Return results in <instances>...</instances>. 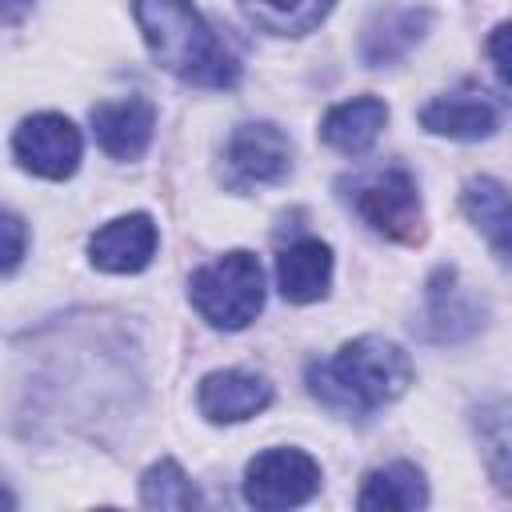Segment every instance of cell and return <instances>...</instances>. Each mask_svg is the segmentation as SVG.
I'll return each mask as SVG.
<instances>
[{"label": "cell", "instance_id": "1", "mask_svg": "<svg viewBox=\"0 0 512 512\" xmlns=\"http://www.w3.org/2000/svg\"><path fill=\"white\" fill-rule=\"evenodd\" d=\"M132 16L152 60L176 80L196 88H232L240 80V60L192 0H132Z\"/></svg>", "mask_w": 512, "mask_h": 512}, {"label": "cell", "instance_id": "2", "mask_svg": "<svg viewBox=\"0 0 512 512\" xmlns=\"http://www.w3.org/2000/svg\"><path fill=\"white\" fill-rule=\"evenodd\" d=\"M412 384V360L384 336L348 340L336 356L308 368V392L340 416H372Z\"/></svg>", "mask_w": 512, "mask_h": 512}, {"label": "cell", "instance_id": "3", "mask_svg": "<svg viewBox=\"0 0 512 512\" xmlns=\"http://www.w3.org/2000/svg\"><path fill=\"white\" fill-rule=\"evenodd\" d=\"M188 296L196 304V312L212 324V328H248L256 320V312L264 308V272L260 260L244 248L224 252L220 260L204 264L192 272L188 280Z\"/></svg>", "mask_w": 512, "mask_h": 512}, {"label": "cell", "instance_id": "4", "mask_svg": "<svg viewBox=\"0 0 512 512\" xmlns=\"http://www.w3.org/2000/svg\"><path fill=\"white\" fill-rule=\"evenodd\" d=\"M320 492V464L300 448H268L244 468V500L252 508L276 512L296 508Z\"/></svg>", "mask_w": 512, "mask_h": 512}, {"label": "cell", "instance_id": "5", "mask_svg": "<svg viewBox=\"0 0 512 512\" xmlns=\"http://www.w3.org/2000/svg\"><path fill=\"white\" fill-rule=\"evenodd\" d=\"M352 208L356 216L388 236V240H400V244H412L424 236V216H420V196H416V180L404 172V168H388V172H376L368 176L356 196H352Z\"/></svg>", "mask_w": 512, "mask_h": 512}, {"label": "cell", "instance_id": "6", "mask_svg": "<svg viewBox=\"0 0 512 512\" xmlns=\"http://www.w3.org/2000/svg\"><path fill=\"white\" fill-rule=\"evenodd\" d=\"M12 152L20 160V168H28L32 176H44V180H68L80 164V152H84V140H80V128L60 116V112H40V116H28L16 136H12Z\"/></svg>", "mask_w": 512, "mask_h": 512}, {"label": "cell", "instance_id": "7", "mask_svg": "<svg viewBox=\"0 0 512 512\" xmlns=\"http://www.w3.org/2000/svg\"><path fill=\"white\" fill-rule=\"evenodd\" d=\"M292 164V140L260 120V124H240L232 136H228V148H224V168H228V180L236 188H252V184H276Z\"/></svg>", "mask_w": 512, "mask_h": 512}, {"label": "cell", "instance_id": "8", "mask_svg": "<svg viewBox=\"0 0 512 512\" xmlns=\"http://www.w3.org/2000/svg\"><path fill=\"white\" fill-rule=\"evenodd\" d=\"M156 244H160V232H156L152 216L132 212V216H116L104 228H96L88 240V256L100 272L128 276V272H144L152 264Z\"/></svg>", "mask_w": 512, "mask_h": 512}, {"label": "cell", "instance_id": "9", "mask_svg": "<svg viewBox=\"0 0 512 512\" xmlns=\"http://www.w3.org/2000/svg\"><path fill=\"white\" fill-rule=\"evenodd\" d=\"M92 132L100 148L116 160H140L156 132V108L144 96L128 100H104L92 108Z\"/></svg>", "mask_w": 512, "mask_h": 512}, {"label": "cell", "instance_id": "10", "mask_svg": "<svg viewBox=\"0 0 512 512\" xmlns=\"http://www.w3.org/2000/svg\"><path fill=\"white\" fill-rule=\"evenodd\" d=\"M196 404L212 424H240L272 404V384L256 372H208L196 388Z\"/></svg>", "mask_w": 512, "mask_h": 512}, {"label": "cell", "instance_id": "11", "mask_svg": "<svg viewBox=\"0 0 512 512\" xmlns=\"http://www.w3.org/2000/svg\"><path fill=\"white\" fill-rule=\"evenodd\" d=\"M420 124L448 140H484L500 128V112L484 92H452L424 104Z\"/></svg>", "mask_w": 512, "mask_h": 512}, {"label": "cell", "instance_id": "12", "mask_svg": "<svg viewBox=\"0 0 512 512\" xmlns=\"http://www.w3.org/2000/svg\"><path fill=\"white\" fill-rule=\"evenodd\" d=\"M276 284H280V296L292 300V304L320 300L332 284V248L316 236H304V240L288 244L276 256Z\"/></svg>", "mask_w": 512, "mask_h": 512}, {"label": "cell", "instance_id": "13", "mask_svg": "<svg viewBox=\"0 0 512 512\" xmlns=\"http://www.w3.org/2000/svg\"><path fill=\"white\" fill-rule=\"evenodd\" d=\"M428 24H432L428 8H388V12H376L372 24L364 28V40H360L364 64L368 68L396 64L400 56H408L424 40Z\"/></svg>", "mask_w": 512, "mask_h": 512}, {"label": "cell", "instance_id": "14", "mask_svg": "<svg viewBox=\"0 0 512 512\" xmlns=\"http://www.w3.org/2000/svg\"><path fill=\"white\" fill-rule=\"evenodd\" d=\"M384 124H388V104L376 100V96H356V100L336 104L320 120V136H324L328 148L356 156V152H364V148L376 144V136H380Z\"/></svg>", "mask_w": 512, "mask_h": 512}, {"label": "cell", "instance_id": "15", "mask_svg": "<svg viewBox=\"0 0 512 512\" xmlns=\"http://www.w3.org/2000/svg\"><path fill=\"white\" fill-rule=\"evenodd\" d=\"M356 504L364 512H416V508L428 504L424 472L416 464H408V460L384 464V468L364 476V488H360Z\"/></svg>", "mask_w": 512, "mask_h": 512}, {"label": "cell", "instance_id": "16", "mask_svg": "<svg viewBox=\"0 0 512 512\" xmlns=\"http://www.w3.org/2000/svg\"><path fill=\"white\" fill-rule=\"evenodd\" d=\"M476 308L456 276V268H440L428 280V336L432 340H460L468 332H476Z\"/></svg>", "mask_w": 512, "mask_h": 512}, {"label": "cell", "instance_id": "17", "mask_svg": "<svg viewBox=\"0 0 512 512\" xmlns=\"http://www.w3.org/2000/svg\"><path fill=\"white\" fill-rule=\"evenodd\" d=\"M460 204H464L468 220L492 240L496 256L508 260V192H504V184L492 176H472L460 192Z\"/></svg>", "mask_w": 512, "mask_h": 512}, {"label": "cell", "instance_id": "18", "mask_svg": "<svg viewBox=\"0 0 512 512\" xmlns=\"http://www.w3.org/2000/svg\"><path fill=\"white\" fill-rule=\"evenodd\" d=\"M336 0H240L244 16L276 36H304L320 28Z\"/></svg>", "mask_w": 512, "mask_h": 512}, {"label": "cell", "instance_id": "19", "mask_svg": "<svg viewBox=\"0 0 512 512\" xmlns=\"http://www.w3.org/2000/svg\"><path fill=\"white\" fill-rule=\"evenodd\" d=\"M140 504H148V508H196L200 492L176 460H160L140 480Z\"/></svg>", "mask_w": 512, "mask_h": 512}, {"label": "cell", "instance_id": "20", "mask_svg": "<svg viewBox=\"0 0 512 512\" xmlns=\"http://www.w3.org/2000/svg\"><path fill=\"white\" fill-rule=\"evenodd\" d=\"M24 252H28V224L16 212L0 208V276L16 272L24 264Z\"/></svg>", "mask_w": 512, "mask_h": 512}, {"label": "cell", "instance_id": "21", "mask_svg": "<svg viewBox=\"0 0 512 512\" xmlns=\"http://www.w3.org/2000/svg\"><path fill=\"white\" fill-rule=\"evenodd\" d=\"M484 416H488L492 432H488V436L480 432V440H488V456H492V476H496V484L508 488V416H504V404L496 400Z\"/></svg>", "mask_w": 512, "mask_h": 512}, {"label": "cell", "instance_id": "22", "mask_svg": "<svg viewBox=\"0 0 512 512\" xmlns=\"http://www.w3.org/2000/svg\"><path fill=\"white\" fill-rule=\"evenodd\" d=\"M504 40H508V24H500V28L492 32V44H488V52H492V60H496L500 88H508V52H504Z\"/></svg>", "mask_w": 512, "mask_h": 512}, {"label": "cell", "instance_id": "23", "mask_svg": "<svg viewBox=\"0 0 512 512\" xmlns=\"http://www.w3.org/2000/svg\"><path fill=\"white\" fill-rule=\"evenodd\" d=\"M36 0H0V24H20Z\"/></svg>", "mask_w": 512, "mask_h": 512}, {"label": "cell", "instance_id": "24", "mask_svg": "<svg viewBox=\"0 0 512 512\" xmlns=\"http://www.w3.org/2000/svg\"><path fill=\"white\" fill-rule=\"evenodd\" d=\"M0 504H4V508H12V504H16V500H12V496H8V492H4V488H0Z\"/></svg>", "mask_w": 512, "mask_h": 512}]
</instances>
